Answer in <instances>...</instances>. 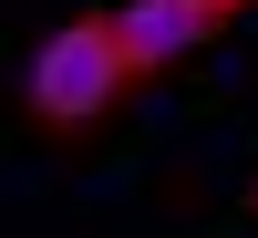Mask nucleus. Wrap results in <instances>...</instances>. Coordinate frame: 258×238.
<instances>
[{
	"label": "nucleus",
	"instance_id": "1",
	"mask_svg": "<svg viewBox=\"0 0 258 238\" xmlns=\"http://www.w3.org/2000/svg\"><path fill=\"white\" fill-rule=\"evenodd\" d=\"M124 83L135 73H124V52H114V21L83 11V21H62V31L31 52V83H21V93H31L41 135H83V124H103V104H114Z\"/></svg>",
	"mask_w": 258,
	"mask_h": 238
},
{
	"label": "nucleus",
	"instance_id": "2",
	"mask_svg": "<svg viewBox=\"0 0 258 238\" xmlns=\"http://www.w3.org/2000/svg\"><path fill=\"white\" fill-rule=\"evenodd\" d=\"M207 41H217V21L186 11V0H124V11H114V52H124V73H176V62L207 52Z\"/></svg>",
	"mask_w": 258,
	"mask_h": 238
},
{
	"label": "nucleus",
	"instance_id": "3",
	"mask_svg": "<svg viewBox=\"0 0 258 238\" xmlns=\"http://www.w3.org/2000/svg\"><path fill=\"white\" fill-rule=\"evenodd\" d=\"M186 11H207V21H238V11H248V0H186Z\"/></svg>",
	"mask_w": 258,
	"mask_h": 238
},
{
	"label": "nucleus",
	"instance_id": "4",
	"mask_svg": "<svg viewBox=\"0 0 258 238\" xmlns=\"http://www.w3.org/2000/svg\"><path fill=\"white\" fill-rule=\"evenodd\" d=\"M248 218H258V186H248Z\"/></svg>",
	"mask_w": 258,
	"mask_h": 238
}]
</instances>
